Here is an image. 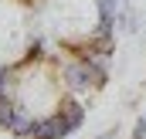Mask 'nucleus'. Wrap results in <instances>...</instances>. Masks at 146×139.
Masks as SVG:
<instances>
[{"label": "nucleus", "instance_id": "1", "mask_svg": "<svg viewBox=\"0 0 146 139\" xmlns=\"http://www.w3.org/2000/svg\"><path fill=\"white\" fill-rule=\"evenodd\" d=\"M54 75H58V81H61V88L65 92H99V88H106V75H99V71L88 68V61H82V58H65V61H58V68H54Z\"/></svg>", "mask_w": 146, "mask_h": 139}, {"label": "nucleus", "instance_id": "2", "mask_svg": "<svg viewBox=\"0 0 146 139\" xmlns=\"http://www.w3.org/2000/svg\"><path fill=\"white\" fill-rule=\"evenodd\" d=\"M72 132H75V126L68 122V115L54 109V112H48V115H37L34 129L24 139H65V136H72Z\"/></svg>", "mask_w": 146, "mask_h": 139}, {"label": "nucleus", "instance_id": "3", "mask_svg": "<svg viewBox=\"0 0 146 139\" xmlns=\"http://www.w3.org/2000/svg\"><path fill=\"white\" fill-rule=\"evenodd\" d=\"M129 139H146V119H136V126H133V136Z\"/></svg>", "mask_w": 146, "mask_h": 139}, {"label": "nucleus", "instance_id": "4", "mask_svg": "<svg viewBox=\"0 0 146 139\" xmlns=\"http://www.w3.org/2000/svg\"><path fill=\"white\" fill-rule=\"evenodd\" d=\"M119 3H126V0H119Z\"/></svg>", "mask_w": 146, "mask_h": 139}]
</instances>
